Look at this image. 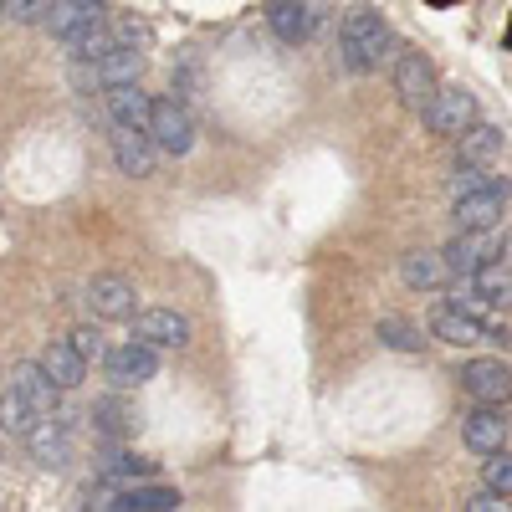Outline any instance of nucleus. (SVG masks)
Instances as JSON below:
<instances>
[{
  "label": "nucleus",
  "instance_id": "1",
  "mask_svg": "<svg viewBox=\"0 0 512 512\" xmlns=\"http://www.w3.org/2000/svg\"><path fill=\"white\" fill-rule=\"evenodd\" d=\"M400 47L405 41L395 36V26L369 6H359V11H349L344 21H338V62H344L349 72H359V77L390 67Z\"/></svg>",
  "mask_w": 512,
  "mask_h": 512
},
{
  "label": "nucleus",
  "instance_id": "2",
  "mask_svg": "<svg viewBox=\"0 0 512 512\" xmlns=\"http://www.w3.org/2000/svg\"><path fill=\"white\" fill-rule=\"evenodd\" d=\"M144 72V47H113L103 57H72L67 67V82L77 93H108V88H123V82H139Z\"/></svg>",
  "mask_w": 512,
  "mask_h": 512
},
{
  "label": "nucleus",
  "instance_id": "3",
  "mask_svg": "<svg viewBox=\"0 0 512 512\" xmlns=\"http://www.w3.org/2000/svg\"><path fill=\"white\" fill-rule=\"evenodd\" d=\"M482 113H477V93L461 88V82H446V88L431 93V103L420 108V123L431 128L436 139H456L461 128H472Z\"/></svg>",
  "mask_w": 512,
  "mask_h": 512
},
{
  "label": "nucleus",
  "instance_id": "4",
  "mask_svg": "<svg viewBox=\"0 0 512 512\" xmlns=\"http://www.w3.org/2000/svg\"><path fill=\"white\" fill-rule=\"evenodd\" d=\"M149 139L159 144V154L185 159L195 149V113H190V103L154 98V108H149Z\"/></svg>",
  "mask_w": 512,
  "mask_h": 512
},
{
  "label": "nucleus",
  "instance_id": "5",
  "mask_svg": "<svg viewBox=\"0 0 512 512\" xmlns=\"http://www.w3.org/2000/svg\"><path fill=\"white\" fill-rule=\"evenodd\" d=\"M82 308H88L93 323H128L139 313V292H134L128 277L103 272V277H93L88 287H82Z\"/></svg>",
  "mask_w": 512,
  "mask_h": 512
},
{
  "label": "nucleus",
  "instance_id": "6",
  "mask_svg": "<svg viewBox=\"0 0 512 512\" xmlns=\"http://www.w3.org/2000/svg\"><path fill=\"white\" fill-rule=\"evenodd\" d=\"M431 338H441L446 349H477V344H492V338H507L492 318H477L456 303H441L431 313Z\"/></svg>",
  "mask_w": 512,
  "mask_h": 512
},
{
  "label": "nucleus",
  "instance_id": "7",
  "mask_svg": "<svg viewBox=\"0 0 512 512\" xmlns=\"http://www.w3.org/2000/svg\"><path fill=\"white\" fill-rule=\"evenodd\" d=\"M441 256H446V272L451 277H472V272L502 262V231L497 226H487V231H456L441 246Z\"/></svg>",
  "mask_w": 512,
  "mask_h": 512
},
{
  "label": "nucleus",
  "instance_id": "8",
  "mask_svg": "<svg viewBox=\"0 0 512 512\" xmlns=\"http://www.w3.org/2000/svg\"><path fill=\"white\" fill-rule=\"evenodd\" d=\"M390 82H395V98L405 108H425L431 103V93L441 88V77H436V62L415 52V47H400L395 62H390Z\"/></svg>",
  "mask_w": 512,
  "mask_h": 512
},
{
  "label": "nucleus",
  "instance_id": "9",
  "mask_svg": "<svg viewBox=\"0 0 512 512\" xmlns=\"http://www.w3.org/2000/svg\"><path fill=\"white\" fill-rule=\"evenodd\" d=\"M159 364H164V354L149 349V344H139V338H128V344H118V349L103 354V374H108L113 390H139V384L159 379Z\"/></svg>",
  "mask_w": 512,
  "mask_h": 512
},
{
  "label": "nucleus",
  "instance_id": "10",
  "mask_svg": "<svg viewBox=\"0 0 512 512\" xmlns=\"http://www.w3.org/2000/svg\"><path fill=\"white\" fill-rule=\"evenodd\" d=\"M72 446H77V425H72L67 410L36 415V425L26 431V451L36 456V466H67L72 461Z\"/></svg>",
  "mask_w": 512,
  "mask_h": 512
},
{
  "label": "nucleus",
  "instance_id": "11",
  "mask_svg": "<svg viewBox=\"0 0 512 512\" xmlns=\"http://www.w3.org/2000/svg\"><path fill=\"white\" fill-rule=\"evenodd\" d=\"M108 154H113V164H118V175H128V180H149L154 169H159V144L149 139V128H123V123H113Z\"/></svg>",
  "mask_w": 512,
  "mask_h": 512
},
{
  "label": "nucleus",
  "instance_id": "12",
  "mask_svg": "<svg viewBox=\"0 0 512 512\" xmlns=\"http://www.w3.org/2000/svg\"><path fill=\"white\" fill-rule=\"evenodd\" d=\"M128 328H134L139 344L159 349V354H175L190 344V318L175 313V308H139L134 318H128Z\"/></svg>",
  "mask_w": 512,
  "mask_h": 512
},
{
  "label": "nucleus",
  "instance_id": "13",
  "mask_svg": "<svg viewBox=\"0 0 512 512\" xmlns=\"http://www.w3.org/2000/svg\"><path fill=\"white\" fill-rule=\"evenodd\" d=\"M507 200H512V185H492V190H472V195H451V221H456V231L502 226Z\"/></svg>",
  "mask_w": 512,
  "mask_h": 512
},
{
  "label": "nucleus",
  "instance_id": "14",
  "mask_svg": "<svg viewBox=\"0 0 512 512\" xmlns=\"http://www.w3.org/2000/svg\"><path fill=\"white\" fill-rule=\"evenodd\" d=\"M98 507H108V512H180L185 507V497H180V487H164V482H123V487H113Z\"/></svg>",
  "mask_w": 512,
  "mask_h": 512
},
{
  "label": "nucleus",
  "instance_id": "15",
  "mask_svg": "<svg viewBox=\"0 0 512 512\" xmlns=\"http://www.w3.org/2000/svg\"><path fill=\"white\" fill-rule=\"evenodd\" d=\"M456 379H461V390L472 400H482V405H507L512 400V369L502 359H466Z\"/></svg>",
  "mask_w": 512,
  "mask_h": 512
},
{
  "label": "nucleus",
  "instance_id": "16",
  "mask_svg": "<svg viewBox=\"0 0 512 512\" xmlns=\"http://www.w3.org/2000/svg\"><path fill=\"white\" fill-rule=\"evenodd\" d=\"M267 26H272V36L282 41V47H303V41H313V31H318V11L308 6V0H267Z\"/></svg>",
  "mask_w": 512,
  "mask_h": 512
},
{
  "label": "nucleus",
  "instance_id": "17",
  "mask_svg": "<svg viewBox=\"0 0 512 512\" xmlns=\"http://www.w3.org/2000/svg\"><path fill=\"white\" fill-rule=\"evenodd\" d=\"M461 441L472 446L477 456L502 451V446H507V415H502V405H482V400H477V410L461 415Z\"/></svg>",
  "mask_w": 512,
  "mask_h": 512
},
{
  "label": "nucleus",
  "instance_id": "18",
  "mask_svg": "<svg viewBox=\"0 0 512 512\" xmlns=\"http://www.w3.org/2000/svg\"><path fill=\"white\" fill-rule=\"evenodd\" d=\"M11 390L36 410V415H52V410H62V390H57V379L41 369V359H26V364H16L11 369Z\"/></svg>",
  "mask_w": 512,
  "mask_h": 512
},
{
  "label": "nucleus",
  "instance_id": "19",
  "mask_svg": "<svg viewBox=\"0 0 512 512\" xmlns=\"http://www.w3.org/2000/svg\"><path fill=\"white\" fill-rule=\"evenodd\" d=\"M103 16H108L103 0H52V11H47V21H41V26H47L57 41H72L77 31L98 26Z\"/></svg>",
  "mask_w": 512,
  "mask_h": 512
},
{
  "label": "nucleus",
  "instance_id": "20",
  "mask_svg": "<svg viewBox=\"0 0 512 512\" xmlns=\"http://www.w3.org/2000/svg\"><path fill=\"white\" fill-rule=\"evenodd\" d=\"M149 108H154V98L139 88V82H123V88H108L103 93L108 123H123V128H149Z\"/></svg>",
  "mask_w": 512,
  "mask_h": 512
},
{
  "label": "nucleus",
  "instance_id": "21",
  "mask_svg": "<svg viewBox=\"0 0 512 512\" xmlns=\"http://www.w3.org/2000/svg\"><path fill=\"white\" fill-rule=\"evenodd\" d=\"M456 144V164H492L497 154H502V144H507V134L497 123H472V128H461V134L451 139Z\"/></svg>",
  "mask_w": 512,
  "mask_h": 512
},
{
  "label": "nucleus",
  "instance_id": "22",
  "mask_svg": "<svg viewBox=\"0 0 512 512\" xmlns=\"http://www.w3.org/2000/svg\"><path fill=\"white\" fill-rule=\"evenodd\" d=\"M41 369L57 379V390H62V395L82 390V379H88V359H82V354L67 344V338H57V344L41 349Z\"/></svg>",
  "mask_w": 512,
  "mask_h": 512
},
{
  "label": "nucleus",
  "instance_id": "23",
  "mask_svg": "<svg viewBox=\"0 0 512 512\" xmlns=\"http://www.w3.org/2000/svg\"><path fill=\"white\" fill-rule=\"evenodd\" d=\"M456 282L472 287L482 303H487V313H512V267L507 262H492V267H482L472 277H456Z\"/></svg>",
  "mask_w": 512,
  "mask_h": 512
},
{
  "label": "nucleus",
  "instance_id": "24",
  "mask_svg": "<svg viewBox=\"0 0 512 512\" xmlns=\"http://www.w3.org/2000/svg\"><path fill=\"white\" fill-rule=\"evenodd\" d=\"M400 282H405L410 292H436V287H446V282H451L446 256H441V251H410L405 262H400Z\"/></svg>",
  "mask_w": 512,
  "mask_h": 512
},
{
  "label": "nucleus",
  "instance_id": "25",
  "mask_svg": "<svg viewBox=\"0 0 512 512\" xmlns=\"http://www.w3.org/2000/svg\"><path fill=\"white\" fill-rule=\"evenodd\" d=\"M144 477H154V461H149V456L113 451V456L98 466V497H108V492L123 487V482H144Z\"/></svg>",
  "mask_w": 512,
  "mask_h": 512
},
{
  "label": "nucleus",
  "instance_id": "26",
  "mask_svg": "<svg viewBox=\"0 0 512 512\" xmlns=\"http://www.w3.org/2000/svg\"><path fill=\"white\" fill-rule=\"evenodd\" d=\"M128 431H134V410H128L118 395H108V400L93 405V436L98 441H123Z\"/></svg>",
  "mask_w": 512,
  "mask_h": 512
},
{
  "label": "nucleus",
  "instance_id": "27",
  "mask_svg": "<svg viewBox=\"0 0 512 512\" xmlns=\"http://www.w3.org/2000/svg\"><path fill=\"white\" fill-rule=\"evenodd\" d=\"M31 425H36V410H31V405L11 390V384H6V395H0V431L16 436V441H26Z\"/></svg>",
  "mask_w": 512,
  "mask_h": 512
},
{
  "label": "nucleus",
  "instance_id": "28",
  "mask_svg": "<svg viewBox=\"0 0 512 512\" xmlns=\"http://www.w3.org/2000/svg\"><path fill=\"white\" fill-rule=\"evenodd\" d=\"M492 185H512V180L497 175L492 164H456V175H451V195H472V190H492Z\"/></svg>",
  "mask_w": 512,
  "mask_h": 512
},
{
  "label": "nucleus",
  "instance_id": "29",
  "mask_svg": "<svg viewBox=\"0 0 512 512\" xmlns=\"http://www.w3.org/2000/svg\"><path fill=\"white\" fill-rule=\"evenodd\" d=\"M379 344L395 349V354H420L425 338H420L410 323H400V318H379Z\"/></svg>",
  "mask_w": 512,
  "mask_h": 512
},
{
  "label": "nucleus",
  "instance_id": "30",
  "mask_svg": "<svg viewBox=\"0 0 512 512\" xmlns=\"http://www.w3.org/2000/svg\"><path fill=\"white\" fill-rule=\"evenodd\" d=\"M482 487H492V492L512 497V451H507V446L487 456V466H482Z\"/></svg>",
  "mask_w": 512,
  "mask_h": 512
},
{
  "label": "nucleus",
  "instance_id": "31",
  "mask_svg": "<svg viewBox=\"0 0 512 512\" xmlns=\"http://www.w3.org/2000/svg\"><path fill=\"white\" fill-rule=\"evenodd\" d=\"M175 98L180 103H200V62L195 57H180V67H175Z\"/></svg>",
  "mask_w": 512,
  "mask_h": 512
},
{
  "label": "nucleus",
  "instance_id": "32",
  "mask_svg": "<svg viewBox=\"0 0 512 512\" xmlns=\"http://www.w3.org/2000/svg\"><path fill=\"white\" fill-rule=\"evenodd\" d=\"M67 344H72V349H77L82 359H88V369H93V364H98V359L108 354V344H103L98 323H93V328H77V333H67Z\"/></svg>",
  "mask_w": 512,
  "mask_h": 512
},
{
  "label": "nucleus",
  "instance_id": "33",
  "mask_svg": "<svg viewBox=\"0 0 512 512\" xmlns=\"http://www.w3.org/2000/svg\"><path fill=\"white\" fill-rule=\"evenodd\" d=\"M47 11H52V0H6V16L16 26H41V21H47Z\"/></svg>",
  "mask_w": 512,
  "mask_h": 512
},
{
  "label": "nucleus",
  "instance_id": "34",
  "mask_svg": "<svg viewBox=\"0 0 512 512\" xmlns=\"http://www.w3.org/2000/svg\"><path fill=\"white\" fill-rule=\"evenodd\" d=\"M466 507H472V512H502V507H507V497H502V492H492V487H482V492L466 497Z\"/></svg>",
  "mask_w": 512,
  "mask_h": 512
},
{
  "label": "nucleus",
  "instance_id": "35",
  "mask_svg": "<svg viewBox=\"0 0 512 512\" xmlns=\"http://www.w3.org/2000/svg\"><path fill=\"white\" fill-rule=\"evenodd\" d=\"M502 262H507V267H512V226H507V231H502Z\"/></svg>",
  "mask_w": 512,
  "mask_h": 512
},
{
  "label": "nucleus",
  "instance_id": "36",
  "mask_svg": "<svg viewBox=\"0 0 512 512\" xmlns=\"http://www.w3.org/2000/svg\"><path fill=\"white\" fill-rule=\"evenodd\" d=\"M0 21H6V0H0Z\"/></svg>",
  "mask_w": 512,
  "mask_h": 512
},
{
  "label": "nucleus",
  "instance_id": "37",
  "mask_svg": "<svg viewBox=\"0 0 512 512\" xmlns=\"http://www.w3.org/2000/svg\"><path fill=\"white\" fill-rule=\"evenodd\" d=\"M0 436H6V431H0Z\"/></svg>",
  "mask_w": 512,
  "mask_h": 512
}]
</instances>
